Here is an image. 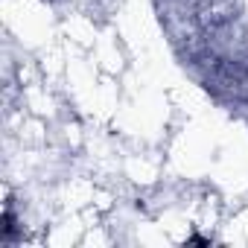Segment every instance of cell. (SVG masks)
<instances>
[{
  "mask_svg": "<svg viewBox=\"0 0 248 248\" xmlns=\"http://www.w3.org/2000/svg\"><path fill=\"white\" fill-rule=\"evenodd\" d=\"M123 175H126L132 184L140 187H155L161 178V161L152 155H129L126 164H123Z\"/></svg>",
  "mask_w": 248,
  "mask_h": 248,
  "instance_id": "obj_1",
  "label": "cell"
}]
</instances>
